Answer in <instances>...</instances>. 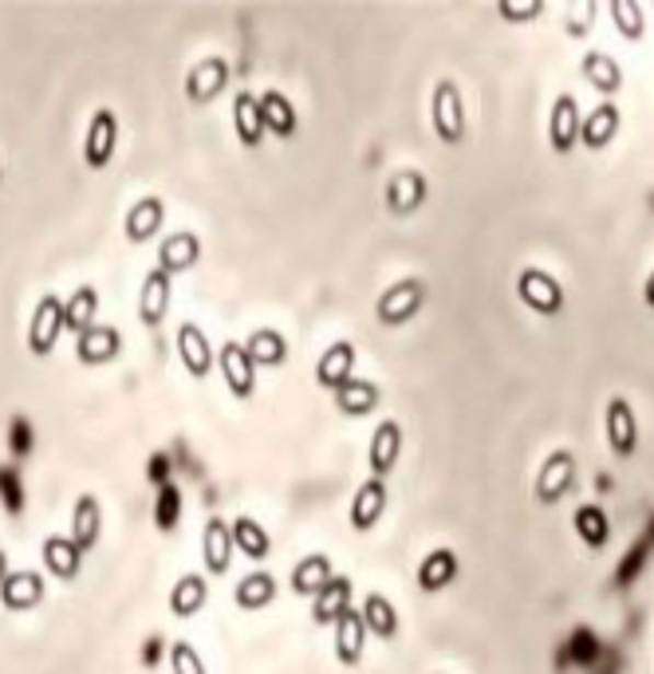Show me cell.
I'll list each match as a JSON object with an SVG mask.
<instances>
[{
  "label": "cell",
  "instance_id": "cell-1",
  "mask_svg": "<svg viewBox=\"0 0 654 674\" xmlns=\"http://www.w3.org/2000/svg\"><path fill=\"white\" fill-rule=\"evenodd\" d=\"M431 123H434V135L441 142H461L466 138V103H461V91L454 79H438L434 83V95H431Z\"/></svg>",
  "mask_w": 654,
  "mask_h": 674
},
{
  "label": "cell",
  "instance_id": "cell-2",
  "mask_svg": "<svg viewBox=\"0 0 654 674\" xmlns=\"http://www.w3.org/2000/svg\"><path fill=\"white\" fill-rule=\"evenodd\" d=\"M572 485H576V458H572V449H552L537 473L532 498H537V505H557V501L567 498Z\"/></svg>",
  "mask_w": 654,
  "mask_h": 674
},
{
  "label": "cell",
  "instance_id": "cell-3",
  "mask_svg": "<svg viewBox=\"0 0 654 674\" xmlns=\"http://www.w3.org/2000/svg\"><path fill=\"white\" fill-rule=\"evenodd\" d=\"M517 293L537 316L564 312V284L552 273H544V269H525V273L517 276Z\"/></svg>",
  "mask_w": 654,
  "mask_h": 674
},
{
  "label": "cell",
  "instance_id": "cell-4",
  "mask_svg": "<svg viewBox=\"0 0 654 674\" xmlns=\"http://www.w3.org/2000/svg\"><path fill=\"white\" fill-rule=\"evenodd\" d=\"M422 300H426V284L411 276V281L391 284V288L379 296L375 316H379V323H387V328H399V323H406L411 316H418Z\"/></svg>",
  "mask_w": 654,
  "mask_h": 674
},
{
  "label": "cell",
  "instance_id": "cell-5",
  "mask_svg": "<svg viewBox=\"0 0 654 674\" xmlns=\"http://www.w3.org/2000/svg\"><path fill=\"white\" fill-rule=\"evenodd\" d=\"M604 431H607V442H611V454H616V458H631L639 449V422L623 395H616V399L607 402Z\"/></svg>",
  "mask_w": 654,
  "mask_h": 674
},
{
  "label": "cell",
  "instance_id": "cell-6",
  "mask_svg": "<svg viewBox=\"0 0 654 674\" xmlns=\"http://www.w3.org/2000/svg\"><path fill=\"white\" fill-rule=\"evenodd\" d=\"M59 332H64V304L56 300V296H39L36 312H32V323H28V347L32 355H51V347H56Z\"/></svg>",
  "mask_w": 654,
  "mask_h": 674
},
{
  "label": "cell",
  "instance_id": "cell-7",
  "mask_svg": "<svg viewBox=\"0 0 654 674\" xmlns=\"http://www.w3.org/2000/svg\"><path fill=\"white\" fill-rule=\"evenodd\" d=\"M580 103L576 95L567 91V95H557V103H552V115H548V142H552V150L557 155H572L580 142Z\"/></svg>",
  "mask_w": 654,
  "mask_h": 674
},
{
  "label": "cell",
  "instance_id": "cell-8",
  "mask_svg": "<svg viewBox=\"0 0 654 674\" xmlns=\"http://www.w3.org/2000/svg\"><path fill=\"white\" fill-rule=\"evenodd\" d=\"M221 375L237 399H249L256 391V363L249 359L244 343H221Z\"/></svg>",
  "mask_w": 654,
  "mask_h": 674
},
{
  "label": "cell",
  "instance_id": "cell-9",
  "mask_svg": "<svg viewBox=\"0 0 654 674\" xmlns=\"http://www.w3.org/2000/svg\"><path fill=\"white\" fill-rule=\"evenodd\" d=\"M619 127H623V115H619V107L611 99H604V103L580 123V142H584L587 150H604L616 142Z\"/></svg>",
  "mask_w": 654,
  "mask_h": 674
},
{
  "label": "cell",
  "instance_id": "cell-10",
  "mask_svg": "<svg viewBox=\"0 0 654 674\" xmlns=\"http://www.w3.org/2000/svg\"><path fill=\"white\" fill-rule=\"evenodd\" d=\"M426 202V174L422 170H399V174L387 182V209L394 217H406Z\"/></svg>",
  "mask_w": 654,
  "mask_h": 674
},
{
  "label": "cell",
  "instance_id": "cell-11",
  "mask_svg": "<svg viewBox=\"0 0 654 674\" xmlns=\"http://www.w3.org/2000/svg\"><path fill=\"white\" fill-rule=\"evenodd\" d=\"M115 142H118V123L111 111H95L88 127V142H83V158H88L91 170H103L115 155Z\"/></svg>",
  "mask_w": 654,
  "mask_h": 674
},
{
  "label": "cell",
  "instance_id": "cell-12",
  "mask_svg": "<svg viewBox=\"0 0 654 674\" xmlns=\"http://www.w3.org/2000/svg\"><path fill=\"white\" fill-rule=\"evenodd\" d=\"M177 355H182V363H186V372L194 375V379H206L209 372H214V347H209L206 332L197 328V323H182L177 328Z\"/></svg>",
  "mask_w": 654,
  "mask_h": 674
},
{
  "label": "cell",
  "instance_id": "cell-13",
  "mask_svg": "<svg viewBox=\"0 0 654 674\" xmlns=\"http://www.w3.org/2000/svg\"><path fill=\"white\" fill-rule=\"evenodd\" d=\"M382 513H387V481L367 478L359 489H355V501H352V528H355V533H367V528L379 525Z\"/></svg>",
  "mask_w": 654,
  "mask_h": 674
},
{
  "label": "cell",
  "instance_id": "cell-14",
  "mask_svg": "<svg viewBox=\"0 0 654 674\" xmlns=\"http://www.w3.org/2000/svg\"><path fill=\"white\" fill-rule=\"evenodd\" d=\"M170 293H174V284H170V276L154 264L147 273V281H142V293H138V316H142L147 328H158V323H162V316H167V308H170Z\"/></svg>",
  "mask_w": 654,
  "mask_h": 674
},
{
  "label": "cell",
  "instance_id": "cell-15",
  "mask_svg": "<svg viewBox=\"0 0 654 674\" xmlns=\"http://www.w3.org/2000/svg\"><path fill=\"white\" fill-rule=\"evenodd\" d=\"M352 372H355V347L347 340H340L320 355V363H315V382L335 395L343 382L352 379Z\"/></svg>",
  "mask_w": 654,
  "mask_h": 674
},
{
  "label": "cell",
  "instance_id": "cell-16",
  "mask_svg": "<svg viewBox=\"0 0 654 674\" xmlns=\"http://www.w3.org/2000/svg\"><path fill=\"white\" fill-rule=\"evenodd\" d=\"M402 454V426L394 419L379 422V431L371 434V454H367V466H371L375 478H387L394 469V461H399Z\"/></svg>",
  "mask_w": 654,
  "mask_h": 674
},
{
  "label": "cell",
  "instance_id": "cell-17",
  "mask_svg": "<svg viewBox=\"0 0 654 674\" xmlns=\"http://www.w3.org/2000/svg\"><path fill=\"white\" fill-rule=\"evenodd\" d=\"M225 79H229V64H225L221 56H209V59H202V64L190 68L186 95L194 99V103H209L214 95H221Z\"/></svg>",
  "mask_w": 654,
  "mask_h": 674
},
{
  "label": "cell",
  "instance_id": "cell-18",
  "mask_svg": "<svg viewBox=\"0 0 654 674\" xmlns=\"http://www.w3.org/2000/svg\"><path fill=\"white\" fill-rule=\"evenodd\" d=\"M202 552H206V568L214 572V576H225V572H229V560H233V528L225 525L221 517L206 521Z\"/></svg>",
  "mask_w": 654,
  "mask_h": 674
},
{
  "label": "cell",
  "instance_id": "cell-19",
  "mask_svg": "<svg viewBox=\"0 0 654 674\" xmlns=\"http://www.w3.org/2000/svg\"><path fill=\"white\" fill-rule=\"evenodd\" d=\"M44 599V580L36 572H9L4 584H0V604L9 612H28Z\"/></svg>",
  "mask_w": 654,
  "mask_h": 674
},
{
  "label": "cell",
  "instance_id": "cell-20",
  "mask_svg": "<svg viewBox=\"0 0 654 674\" xmlns=\"http://www.w3.org/2000/svg\"><path fill=\"white\" fill-rule=\"evenodd\" d=\"M363 643H367V627H363L359 612H343L340 619H335V659H340L343 666H359L363 659Z\"/></svg>",
  "mask_w": 654,
  "mask_h": 674
},
{
  "label": "cell",
  "instance_id": "cell-21",
  "mask_svg": "<svg viewBox=\"0 0 654 674\" xmlns=\"http://www.w3.org/2000/svg\"><path fill=\"white\" fill-rule=\"evenodd\" d=\"M197 256H202V241H197L190 229H182V233H170L167 241H162V249H158V269L167 276L182 273V269H190V264H197Z\"/></svg>",
  "mask_w": 654,
  "mask_h": 674
},
{
  "label": "cell",
  "instance_id": "cell-22",
  "mask_svg": "<svg viewBox=\"0 0 654 674\" xmlns=\"http://www.w3.org/2000/svg\"><path fill=\"white\" fill-rule=\"evenodd\" d=\"M343 612H352V580L335 576L332 584L315 592L312 619H315V624H332L335 627V619H340Z\"/></svg>",
  "mask_w": 654,
  "mask_h": 674
},
{
  "label": "cell",
  "instance_id": "cell-23",
  "mask_svg": "<svg viewBox=\"0 0 654 674\" xmlns=\"http://www.w3.org/2000/svg\"><path fill=\"white\" fill-rule=\"evenodd\" d=\"M118 347H123V340H118V332L107 328V323H91L76 343V352L83 363H111L118 355Z\"/></svg>",
  "mask_w": 654,
  "mask_h": 674
},
{
  "label": "cell",
  "instance_id": "cell-24",
  "mask_svg": "<svg viewBox=\"0 0 654 674\" xmlns=\"http://www.w3.org/2000/svg\"><path fill=\"white\" fill-rule=\"evenodd\" d=\"M99 528H103V509H99V501L91 498V493H83V498L76 501V513H71V540H76L79 552L95 548Z\"/></svg>",
  "mask_w": 654,
  "mask_h": 674
},
{
  "label": "cell",
  "instance_id": "cell-25",
  "mask_svg": "<svg viewBox=\"0 0 654 674\" xmlns=\"http://www.w3.org/2000/svg\"><path fill=\"white\" fill-rule=\"evenodd\" d=\"M359 619H363V627H367V636H379V639L399 636V612H394L391 599L379 596V592H371V596L363 599Z\"/></svg>",
  "mask_w": 654,
  "mask_h": 674
},
{
  "label": "cell",
  "instance_id": "cell-26",
  "mask_svg": "<svg viewBox=\"0 0 654 674\" xmlns=\"http://www.w3.org/2000/svg\"><path fill=\"white\" fill-rule=\"evenodd\" d=\"M332 580H335V568L323 552H312V557H303L300 564L292 568V592H300V596H315V592L328 587Z\"/></svg>",
  "mask_w": 654,
  "mask_h": 674
},
{
  "label": "cell",
  "instance_id": "cell-27",
  "mask_svg": "<svg viewBox=\"0 0 654 674\" xmlns=\"http://www.w3.org/2000/svg\"><path fill=\"white\" fill-rule=\"evenodd\" d=\"M162 217H167V209H162V202H158V197H142V202H135V206H130V214H127V221H123V229H127V241H135V244L150 241V237L158 233Z\"/></svg>",
  "mask_w": 654,
  "mask_h": 674
},
{
  "label": "cell",
  "instance_id": "cell-28",
  "mask_svg": "<svg viewBox=\"0 0 654 674\" xmlns=\"http://www.w3.org/2000/svg\"><path fill=\"white\" fill-rule=\"evenodd\" d=\"M233 127L244 147H261L264 118H261V103H256L253 91H241V95L233 99Z\"/></svg>",
  "mask_w": 654,
  "mask_h": 674
},
{
  "label": "cell",
  "instance_id": "cell-29",
  "mask_svg": "<svg viewBox=\"0 0 654 674\" xmlns=\"http://www.w3.org/2000/svg\"><path fill=\"white\" fill-rule=\"evenodd\" d=\"M584 79L599 91V95H619V88H623V68H619L607 52H587Z\"/></svg>",
  "mask_w": 654,
  "mask_h": 674
},
{
  "label": "cell",
  "instance_id": "cell-30",
  "mask_svg": "<svg viewBox=\"0 0 654 674\" xmlns=\"http://www.w3.org/2000/svg\"><path fill=\"white\" fill-rule=\"evenodd\" d=\"M256 103H261L264 130H273L276 138H292L296 135V111H292V103L280 95V91H264V95H256Z\"/></svg>",
  "mask_w": 654,
  "mask_h": 674
},
{
  "label": "cell",
  "instance_id": "cell-31",
  "mask_svg": "<svg viewBox=\"0 0 654 674\" xmlns=\"http://www.w3.org/2000/svg\"><path fill=\"white\" fill-rule=\"evenodd\" d=\"M335 407H340L343 414H355V419H359V414H371L375 407H379V387H375L371 379H347L340 387V391H335Z\"/></svg>",
  "mask_w": 654,
  "mask_h": 674
},
{
  "label": "cell",
  "instance_id": "cell-32",
  "mask_svg": "<svg viewBox=\"0 0 654 674\" xmlns=\"http://www.w3.org/2000/svg\"><path fill=\"white\" fill-rule=\"evenodd\" d=\"M458 576V557L449 548H434L431 557L418 564V587L422 592H441L449 580Z\"/></svg>",
  "mask_w": 654,
  "mask_h": 674
},
{
  "label": "cell",
  "instance_id": "cell-33",
  "mask_svg": "<svg viewBox=\"0 0 654 674\" xmlns=\"http://www.w3.org/2000/svg\"><path fill=\"white\" fill-rule=\"evenodd\" d=\"M95 312H99V293L91 288V284H83V288H76L71 293V300L64 304V328L76 335H83L95 323Z\"/></svg>",
  "mask_w": 654,
  "mask_h": 674
},
{
  "label": "cell",
  "instance_id": "cell-34",
  "mask_svg": "<svg viewBox=\"0 0 654 674\" xmlns=\"http://www.w3.org/2000/svg\"><path fill=\"white\" fill-rule=\"evenodd\" d=\"M79 552L71 537H44V564L56 572L59 580H76L79 576Z\"/></svg>",
  "mask_w": 654,
  "mask_h": 674
},
{
  "label": "cell",
  "instance_id": "cell-35",
  "mask_svg": "<svg viewBox=\"0 0 654 674\" xmlns=\"http://www.w3.org/2000/svg\"><path fill=\"white\" fill-rule=\"evenodd\" d=\"M572 525H576V537L587 548H604L611 540V525H607V513L599 505H580L572 513Z\"/></svg>",
  "mask_w": 654,
  "mask_h": 674
},
{
  "label": "cell",
  "instance_id": "cell-36",
  "mask_svg": "<svg viewBox=\"0 0 654 674\" xmlns=\"http://www.w3.org/2000/svg\"><path fill=\"white\" fill-rule=\"evenodd\" d=\"M244 352H249V359L253 363L276 367V363L288 359V343H284V335L273 332V328H256V332L249 335V343H244Z\"/></svg>",
  "mask_w": 654,
  "mask_h": 674
},
{
  "label": "cell",
  "instance_id": "cell-37",
  "mask_svg": "<svg viewBox=\"0 0 654 674\" xmlns=\"http://www.w3.org/2000/svg\"><path fill=\"white\" fill-rule=\"evenodd\" d=\"M233 545L241 548L244 557L249 560H264L268 557V548H273V540H268V533L261 528V521H253V517H237L233 525Z\"/></svg>",
  "mask_w": 654,
  "mask_h": 674
},
{
  "label": "cell",
  "instance_id": "cell-38",
  "mask_svg": "<svg viewBox=\"0 0 654 674\" xmlns=\"http://www.w3.org/2000/svg\"><path fill=\"white\" fill-rule=\"evenodd\" d=\"M170 607H174V616H194V612H202V607H206V580L197 576V572L177 580L174 592H170Z\"/></svg>",
  "mask_w": 654,
  "mask_h": 674
},
{
  "label": "cell",
  "instance_id": "cell-39",
  "mask_svg": "<svg viewBox=\"0 0 654 674\" xmlns=\"http://www.w3.org/2000/svg\"><path fill=\"white\" fill-rule=\"evenodd\" d=\"M273 599H276V580L268 576V572H249V576L237 584V604H241L244 612L273 604Z\"/></svg>",
  "mask_w": 654,
  "mask_h": 674
},
{
  "label": "cell",
  "instance_id": "cell-40",
  "mask_svg": "<svg viewBox=\"0 0 654 674\" xmlns=\"http://www.w3.org/2000/svg\"><path fill=\"white\" fill-rule=\"evenodd\" d=\"M611 20H616V28L623 39H631V44H639V39L646 36V20H643V9H639L635 0H611Z\"/></svg>",
  "mask_w": 654,
  "mask_h": 674
},
{
  "label": "cell",
  "instance_id": "cell-41",
  "mask_svg": "<svg viewBox=\"0 0 654 674\" xmlns=\"http://www.w3.org/2000/svg\"><path fill=\"white\" fill-rule=\"evenodd\" d=\"M177 513H182V493H177V485L162 481V485H158V509H154L158 528H174L177 525Z\"/></svg>",
  "mask_w": 654,
  "mask_h": 674
},
{
  "label": "cell",
  "instance_id": "cell-42",
  "mask_svg": "<svg viewBox=\"0 0 654 674\" xmlns=\"http://www.w3.org/2000/svg\"><path fill=\"white\" fill-rule=\"evenodd\" d=\"M170 666H174V674H206V666H202V655H197L190 643H174V647H170Z\"/></svg>",
  "mask_w": 654,
  "mask_h": 674
},
{
  "label": "cell",
  "instance_id": "cell-43",
  "mask_svg": "<svg viewBox=\"0 0 654 674\" xmlns=\"http://www.w3.org/2000/svg\"><path fill=\"white\" fill-rule=\"evenodd\" d=\"M0 489H4L9 513H20V481H16V469H0Z\"/></svg>",
  "mask_w": 654,
  "mask_h": 674
},
{
  "label": "cell",
  "instance_id": "cell-44",
  "mask_svg": "<svg viewBox=\"0 0 654 674\" xmlns=\"http://www.w3.org/2000/svg\"><path fill=\"white\" fill-rule=\"evenodd\" d=\"M592 16H596V4H580L576 12H567V32H572V36H584L587 32V24H592Z\"/></svg>",
  "mask_w": 654,
  "mask_h": 674
},
{
  "label": "cell",
  "instance_id": "cell-45",
  "mask_svg": "<svg viewBox=\"0 0 654 674\" xmlns=\"http://www.w3.org/2000/svg\"><path fill=\"white\" fill-rule=\"evenodd\" d=\"M497 12L505 20H528V16H540V12H544V4H540V0H532V4H501Z\"/></svg>",
  "mask_w": 654,
  "mask_h": 674
},
{
  "label": "cell",
  "instance_id": "cell-46",
  "mask_svg": "<svg viewBox=\"0 0 654 674\" xmlns=\"http://www.w3.org/2000/svg\"><path fill=\"white\" fill-rule=\"evenodd\" d=\"M28 422L24 419H16L12 422V449H16V454H28Z\"/></svg>",
  "mask_w": 654,
  "mask_h": 674
},
{
  "label": "cell",
  "instance_id": "cell-47",
  "mask_svg": "<svg viewBox=\"0 0 654 674\" xmlns=\"http://www.w3.org/2000/svg\"><path fill=\"white\" fill-rule=\"evenodd\" d=\"M643 296H646V308H654V273L646 276V288H643Z\"/></svg>",
  "mask_w": 654,
  "mask_h": 674
},
{
  "label": "cell",
  "instance_id": "cell-48",
  "mask_svg": "<svg viewBox=\"0 0 654 674\" xmlns=\"http://www.w3.org/2000/svg\"><path fill=\"white\" fill-rule=\"evenodd\" d=\"M4 576H9V557L0 552V584H4Z\"/></svg>",
  "mask_w": 654,
  "mask_h": 674
}]
</instances>
